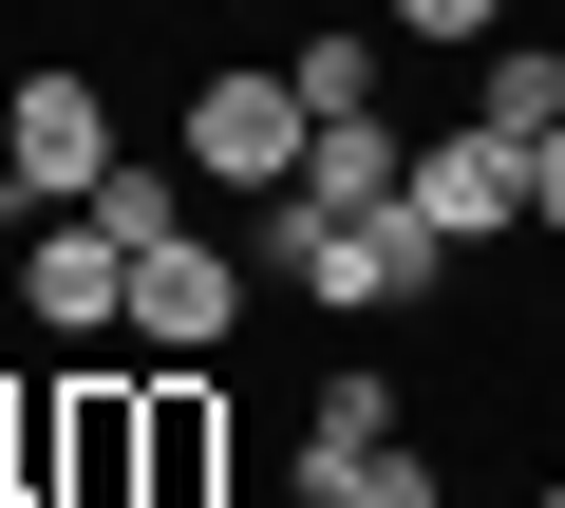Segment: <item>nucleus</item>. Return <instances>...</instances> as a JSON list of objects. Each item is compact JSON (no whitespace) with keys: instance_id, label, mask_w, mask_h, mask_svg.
I'll use <instances>...</instances> for the list:
<instances>
[{"instance_id":"1","label":"nucleus","mask_w":565,"mask_h":508,"mask_svg":"<svg viewBox=\"0 0 565 508\" xmlns=\"http://www.w3.org/2000/svg\"><path fill=\"white\" fill-rule=\"evenodd\" d=\"M302 151H321V114H302L282 57H207V76H189V170H207V207L302 188Z\"/></svg>"},{"instance_id":"2","label":"nucleus","mask_w":565,"mask_h":508,"mask_svg":"<svg viewBox=\"0 0 565 508\" xmlns=\"http://www.w3.org/2000/svg\"><path fill=\"white\" fill-rule=\"evenodd\" d=\"M245 245L226 226H170V245H132V321H114V377H151V358H207L226 321H245Z\"/></svg>"},{"instance_id":"3","label":"nucleus","mask_w":565,"mask_h":508,"mask_svg":"<svg viewBox=\"0 0 565 508\" xmlns=\"http://www.w3.org/2000/svg\"><path fill=\"white\" fill-rule=\"evenodd\" d=\"M452 264H471V245H452V226L396 188V207H321V264H302V302H340V321H396V302H434Z\"/></svg>"},{"instance_id":"4","label":"nucleus","mask_w":565,"mask_h":508,"mask_svg":"<svg viewBox=\"0 0 565 508\" xmlns=\"http://www.w3.org/2000/svg\"><path fill=\"white\" fill-rule=\"evenodd\" d=\"M114 151H132V132H114L95 76H20V95H0V170H20V207H95Z\"/></svg>"},{"instance_id":"5","label":"nucleus","mask_w":565,"mask_h":508,"mask_svg":"<svg viewBox=\"0 0 565 508\" xmlns=\"http://www.w3.org/2000/svg\"><path fill=\"white\" fill-rule=\"evenodd\" d=\"M20 302H39V321H57L76 358H114V321H132V245H114L95 207H57V226L20 245Z\"/></svg>"},{"instance_id":"6","label":"nucleus","mask_w":565,"mask_h":508,"mask_svg":"<svg viewBox=\"0 0 565 508\" xmlns=\"http://www.w3.org/2000/svg\"><path fill=\"white\" fill-rule=\"evenodd\" d=\"M415 207H434L452 245H509V226H527V151H509L490 114H471V132H415Z\"/></svg>"},{"instance_id":"7","label":"nucleus","mask_w":565,"mask_h":508,"mask_svg":"<svg viewBox=\"0 0 565 508\" xmlns=\"http://www.w3.org/2000/svg\"><path fill=\"white\" fill-rule=\"evenodd\" d=\"M359 452H396V377H377V358H340V377H321V414H302V508H340V489H359Z\"/></svg>"},{"instance_id":"8","label":"nucleus","mask_w":565,"mask_h":508,"mask_svg":"<svg viewBox=\"0 0 565 508\" xmlns=\"http://www.w3.org/2000/svg\"><path fill=\"white\" fill-rule=\"evenodd\" d=\"M396 188H415V132H396V114H321L302 207H396Z\"/></svg>"},{"instance_id":"9","label":"nucleus","mask_w":565,"mask_h":508,"mask_svg":"<svg viewBox=\"0 0 565 508\" xmlns=\"http://www.w3.org/2000/svg\"><path fill=\"white\" fill-rule=\"evenodd\" d=\"M95 226H114V245H170V226H207V170H189V151H114V170H95Z\"/></svg>"},{"instance_id":"10","label":"nucleus","mask_w":565,"mask_h":508,"mask_svg":"<svg viewBox=\"0 0 565 508\" xmlns=\"http://www.w3.org/2000/svg\"><path fill=\"white\" fill-rule=\"evenodd\" d=\"M471 114H490L509 151H546V132H565V57H546V39H509V57L471 76Z\"/></svg>"},{"instance_id":"11","label":"nucleus","mask_w":565,"mask_h":508,"mask_svg":"<svg viewBox=\"0 0 565 508\" xmlns=\"http://www.w3.org/2000/svg\"><path fill=\"white\" fill-rule=\"evenodd\" d=\"M207 471H226V414H207V396L170 377V396H151V508H189Z\"/></svg>"},{"instance_id":"12","label":"nucleus","mask_w":565,"mask_h":508,"mask_svg":"<svg viewBox=\"0 0 565 508\" xmlns=\"http://www.w3.org/2000/svg\"><path fill=\"white\" fill-rule=\"evenodd\" d=\"M282 76H302V114H377V39H302Z\"/></svg>"},{"instance_id":"13","label":"nucleus","mask_w":565,"mask_h":508,"mask_svg":"<svg viewBox=\"0 0 565 508\" xmlns=\"http://www.w3.org/2000/svg\"><path fill=\"white\" fill-rule=\"evenodd\" d=\"M340 508H452V489H434V452L396 433V452H359V489H340Z\"/></svg>"},{"instance_id":"14","label":"nucleus","mask_w":565,"mask_h":508,"mask_svg":"<svg viewBox=\"0 0 565 508\" xmlns=\"http://www.w3.org/2000/svg\"><path fill=\"white\" fill-rule=\"evenodd\" d=\"M396 39H509V0H377Z\"/></svg>"},{"instance_id":"15","label":"nucleus","mask_w":565,"mask_h":508,"mask_svg":"<svg viewBox=\"0 0 565 508\" xmlns=\"http://www.w3.org/2000/svg\"><path fill=\"white\" fill-rule=\"evenodd\" d=\"M527 226H546V245H565V132H546V151H527Z\"/></svg>"},{"instance_id":"16","label":"nucleus","mask_w":565,"mask_h":508,"mask_svg":"<svg viewBox=\"0 0 565 508\" xmlns=\"http://www.w3.org/2000/svg\"><path fill=\"white\" fill-rule=\"evenodd\" d=\"M527 508H565V489H527Z\"/></svg>"},{"instance_id":"17","label":"nucleus","mask_w":565,"mask_h":508,"mask_svg":"<svg viewBox=\"0 0 565 508\" xmlns=\"http://www.w3.org/2000/svg\"><path fill=\"white\" fill-rule=\"evenodd\" d=\"M546 358H565V339H546Z\"/></svg>"}]
</instances>
